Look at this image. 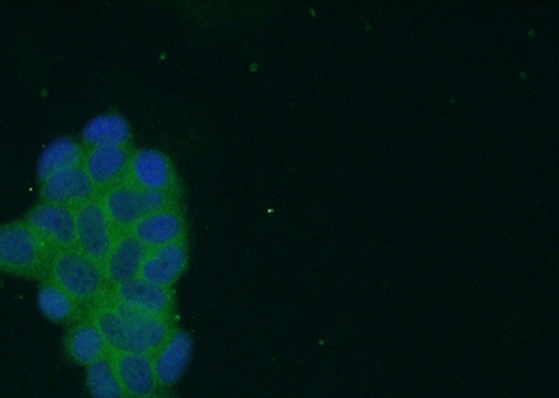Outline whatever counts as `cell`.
<instances>
[{"label": "cell", "instance_id": "cell-1", "mask_svg": "<svg viewBox=\"0 0 559 398\" xmlns=\"http://www.w3.org/2000/svg\"><path fill=\"white\" fill-rule=\"evenodd\" d=\"M47 273L49 282L69 293L78 303H97L107 292L102 265L84 256L76 248L53 252Z\"/></svg>", "mask_w": 559, "mask_h": 398}, {"label": "cell", "instance_id": "cell-2", "mask_svg": "<svg viewBox=\"0 0 559 398\" xmlns=\"http://www.w3.org/2000/svg\"><path fill=\"white\" fill-rule=\"evenodd\" d=\"M51 249L27 222L0 227V268L16 275L34 276L47 272Z\"/></svg>", "mask_w": 559, "mask_h": 398}, {"label": "cell", "instance_id": "cell-3", "mask_svg": "<svg viewBox=\"0 0 559 398\" xmlns=\"http://www.w3.org/2000/svg\"><path fill=\"white\" fill-rule=\"evenodd\" d=\"M99 203L115 230L129 232L140 218L169 207L171 196L166 192L140 189L131 182H119L105 191Z\"/></svg>", "mask_w": 559, "mask_h": 398}, {"label": "cell", "instance_id": "cell-4", "mask_svg": "<svg viewBox=\"0 0 559 398\" xmlns=\"http://www.w3.org/2000/svg\"><path fill=\"white\" fill-rule=\"evenodd\" d=\"M118 233L102 203L88 201L74 208V248L103 265Z\"/></svg>", "mask_w": 559, "mask_h": 398}, {"label": "cell", "instance_id": "cell-5", "mask_svg": "<svg viewBox=\"0 0 559 398\" xmlns=\"http://www.w3.org/2000/svg\"><path fill=\"white\" fill-rule=\"evenodd\" d=\"M112 302L117 306L122 323L119 352L152 357L171 333L168 317L150 315V313L134 311L117 301L112 300Z\"/></svg>", "mask_w": 559, "mask_h": 398}, {"label": "cell", "instance_id": "cell-6", "mask_svg": "<svg viewBox=\"0 0 559 398\" xmlns=\"http://www.w3.org/2000/svg\"><path fill=\"white\" fill-rule=\"evenodd\" d=\"M26 222L51 251L74 248L73 208L43 203L29 212Z\"/></svg>", "mask_w": 559, "mask_h": 398}, {"label": "cell", "instance_id": "cell-7", "mask_svg": "<svg viewBox=\"0 0 559 398\" xmlns=\"http://www.w3.org/2000/svg\"><path fill=\"white\" fill-rule=\"evenodd\" d=\"M192 338L182 330H171L166 341L152 355L157 386L171 387L181 379L191 362Z\"/></svg>", "mask_w": 559, "mask_h": 398}, {"label": "cell", "instance_id": "cell-8", "mask_svg": "<svg viewBox=\"0 0 559 398\" xmlns=\"http://www.w3.org/2000/svg\"><path fill=\"white\" fill-rule=\"evenodd\" d=\"M146 253L147 249L131 232L118 236L102 265L108 286L115 288L136 278Z\"/></svg>", "mask_w": 559, "mask_h": 398}, {"label": "cell", "instance_id": "cell-9", "mask_svg": "<svg viewBox=\"0 0 559 398\" xmlns=\"http://www.w3.org/2000/svg\"><path fill=\"white\" fill-rule=\"evenodd\" d=\"M187 265L188 251L183 242L169 243L166 246L147 249L138 277L169 288L183 275Z\"/></svg>", "mask_w": 559, "mask_h": 398}, {"label": "cell", "instance_id": "cell-10", "mask_svg": "<svg viewBox=\"0 0 559 398\" xmlns=\"http://www.w3.org/2000/svg\"><path fill=\"white\" fill-rule=\"evenodd\" d=\"M112 300L154 316L168 317L173 310L169 288L156 286L140 277L115 287Z\"/></svg>", "mask_w": 559, "mask_h": 398}, {"label": "cell", "instance_id": "cell-11", "mask_svg": "<svg viewBox=\"0 0 559 398\" xmlns=\"http://www.w3.org/2000/svg\"><path fill=\"white\" fill-rule=\"evenodd\" d=\"M124 397L148 398L157 389L152 357L134 352H111Z\"/></svg>", "mask_w": 559, "mask_h": 398}, {"label": "cell", "instance_id": "cell-12", "mask_svg": "<svg viewBox=\"0 0 559 398\" xmlns=\"http://www.w3.org/2000/svg\"><path fill=\"white\" fill-rule=\"evenodd\" d=\"M129 232L146 249L166 246L182 241L183 218L171 207L163 208L140 218Z\"/></svg>", "mask_w": 559, "mask_h": 398}, {"label": "cell", "instance_id": "cell-13", "mask_svg": "<svg viewBox=\"0 0 559 398\" xmlns=\"http://www.w3.org/2000/svg\"><path fill=\"white\" fill-rule=\"evenodd\" d=\"M94 193L96 188L80 167L55 173L43 182L45 203L58 204V206L76 208L80 204L92 201Z\"/></svg>", "mask_w": 559, "mask_h": 398}, {"label": "cell", "instance_id": "cell-14", "mask_svg": "<svg viewBox=\"0 0 559 398\" xmlns=\"http://www.w3.org/2000/svg\"><path fill=\"white\" fill-rule=\"evenodd\" d=\"M129 153L122 146L94 147L83 159V171L96 189H108L121 182L128 172Z\"/></svg>", "mask_w": 559, "mask_h": 398}, {"label": "cell", "instance_id": "cell-15", "mask_svg": "<svg viewBox=\"0 0 559 398\" xmlns=\"http://www.w3.org/2000/svg\"><path fill=\"white\" fill-rule=\"evenodd\" d=\"M131 183L140 189L168 193L174 183L171 162L157 150H139L129 159Z\"/></svg>", "mask_w": 559, "mask_h": 398}, {"label": "cell", "instance_id": "cell-16", "mask_svg": "<svg viewBox=\"0 0 559 398\" xmlns=\"http://www.w3.org/2000/svg\"><path fill=\"white\" fill-rule=\"evenodd\" d=\"M68 354L80 365H92L93 362L109 354V348L105 342L92 318L79 322L70 330L67 338Z\"/></svg>", "mask_w": 559, "mask_h": 398}, {"label": "cell", "instance_id": "cell-17", "mask_svg": "<svg viewBox=\"0 0 559 398\" xmlns=\"http://www.w3.org/2000/svg\"><path fill=\"white\" fill-rule=\"evenodd\" d=\"M131 138V126L127 119L117 113H105L92 119L83 131V141L88 146H122Z\"/></svg>", "mask_w": 559, "mask_h": 398}, {"label": "cell", "instance_id": "cell-18", "mask_svg": "<svg viewBox=\"0 0 559 398\" xmlns=\"http://www.w3.org/2000/svg\"><path fill=\"white\" fill-rule=\"evenodd\" d=\"M82 162V148L69 137L55 138L44 148L38 161V177L47 181L55 173L79 168Z\"/></svg>", "mask_w": 559, "mask_h": 398}, {"label": "cell", "instance_id": "cell-19", "mask_svg": "<svg viewBox=\"0 0 559 398\" xmlns=\"http://www.w3.org/2000/svg\"><path fill=\"white\" fill-rule=\"evenodd\" d=\"M87 385L94 398L124 397L117 371H115L111 352L88 365Z\"/></svg>", "mask_w": 559, "mask_h": 398}, {"label": "cell", "instance_id": "cell-20", "mask_svg": "<svg viewBox=\"0 0 559 398\" xmlns=\"http://www.w3.org/2000/svg\"><path fill=\"white\" fill-rule=\"evenodd\" d=\"M38 306L53 322L69 321L78 311V302L52 282L44 284L39 290Z\"/></svg>", "mask_w": 559, "mask_h": 398}, {"label": "cell", "instance_id": "cell-21", "mask_svg": "<svg viewBox=\"0 0 559 398\" xmlns=\"http://www.w3.org/2000/svg\"><path fill=\"white\" fill-rule=\"evenodd\" d=\"M148 398H152V397H148Z\"/></svg>", "mask_w": 559, "mask_h": 398}]
</instances>
